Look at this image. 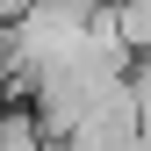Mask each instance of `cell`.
Masks as SVG:
<instances>
[{"label": "cell", "mask_w": 151, "mask_h": 151, "mask_svg": "<svg viewBox=\"0 0 151 151\" xmlns=\"http://www.w3.org/2000/svg\"><path fill=\"white\" fill-rule=\"evenodd\" d=\"M115 7V29L129 43V58H151V0H108Z\"/></svg>", "instance_id": "1"}]
</instances>
